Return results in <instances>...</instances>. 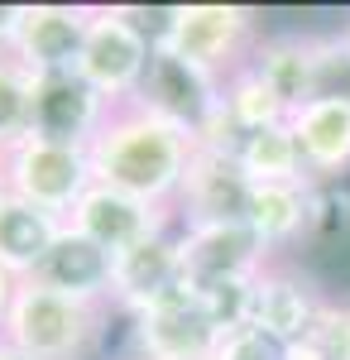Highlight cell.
<instances>
[{"mask_svg": "<svg viewBox=\"0 0 350 360\" xmlns=\"http://www.w3.org/2000/svg\"><path fill=\"white\" fill-rule=\"evenodd\" d=\"M135 360H139V356H135Z\"/></svg>", "mask_w": 350, "mask_h": 360, "instance_id": "d6a6232c", "label": "cell"}, {"mask_svg": "<svg viewBox=\"0 0 350 360\" xmlns=\"http://www.w3.org/2000/svg\"><path fill=\"white\" fill-rule=\"evenodd\" d=\"M326 207L331 202H326V193L317 183H269V188H254L245 221L264 240V250L278 259V250L302 245L326 221Z\"/></svg>", "mask_w": 350, "mask_h": 360, "instance_id": "9a60e30c", "label": "cell"}, {"mask_svg": "<svg viewBox=\"0 0 350 360\" xmlns=\"http://www.w3.org/2000/svg\"><path fill=\"white\" fill-rule=\"evenodd\" d=\"M312 53H317V96L350 101V39H346V29L341 34H312Z\"/></svg>", "mask_w": 350, "mask_h": 360, "instance_id": "603a6c76", "label": "cell"}, {"mask_svg": "<svg viewBox=\"0 0 350 360\" xmlns=\"http://www.w3.org/2000/svg\"><path fill=\"white\" fill-rule=\"evenodd\" d=\"M72 231H82L86 240L106 250V255H125L130 245L149 240V236H163V231H178V212L173 207H154L144 197H130L120 188H106V183H91L82 202L67 217Z\"/></svg>", "mask_w": 350, "mask_h": 360, "instance_id": "52a82bcc", "label": "cell"}, {"mask_svg": "<svg viewBox=\"0 0 350 360\" xmlns=\"http://www.w3.org/2000/svg\"><path fill=\"white\" fill-rule=\"evenodd\" d=\"M259 44V20L245 5H221V0H197V5H173L163 10L159 49L183 58L192 68L212 72V77H231L235 68L249 63Z\"/></svg>", "mask_w": 350, "mask_h": 360, "instance_id": "3957f363", "label": "cell"}, {"mask_svg": "<svg viewBox=\"0 0 350 360\" xmlns=\"http://www.w3.org/2000/svg\"><path fill=\"white\" fill-rule=\"evenodd\" d=\"M0 178L5 193L34 202L48 217H72V207L82 202V193L96 183L91 173V154L86 144H63V139L25 135L5 159H0Z\"/></svg>", "mask_w": 350, "mask_h": 360, "instance_id": "5b68a950", "label": "cell"}, {"mask_svg": "<svg viewBox=\"0 0 350 360\" xmlns=\"http://www.w3.org/2000/svg\"><path fill=\"white\" fill-rule=\"evenodd\" d=\"M235 164L245 168V178L254 188H269V183H312L307 168H302V149H297V135L288 120L245 135L240 149H235Z\"/></svg>", "mask_w": 350, "mask_h": 360, "instance_id": "ffe728a7", "label": "cell"}, {"mask_svg": "<svg viewBox=\"0 0 350 360\" xmlns=\"http://www.w3.org/2000/svg\"><path fill=\"white\" fill-rule=\"evenodd\" d=\"M86 154H91L96 183L144 197L154 207H178V193H183V178L192 168L197 144L178 125H168L159 115H149L144 106L125 101L106 115V125L86 144Z\"/></svg>", "mask_w": 350, "mask_h": 360, "instance_id": "6da1fadb", "label": "cell"}, {"mask_svg": "<svg viewBox=\"0 0 350 360\" xmlns=\"http://www.w3.org/2000/svg\"><path fill=\"white\" fill-rule=\"evenodd\" d=\"M86 25H91V5H48V0L25 5L10 53L20 58L34 77L39 72H67V68H77Z\"/></svg>", "mask_w": 350, "mask_h": 360, "instance_id": "5bb4252c", "label": "cell"}, {"mask_svg": "<svg viewBox=\"0 0 350 360\" xmlns=\"http://www.w3.org/2000/svg\"><path fill=\"white\" fill-rule=\"evenodd\" d=\"M278 360H326V356L312 346V341H293V346H283V356H278Z\"/></svg>", "mask_w": 350, "mask_h": 360, "instance_id": "83f0119b", "label": "cell"}, {"mask_svg": "<svg viewBox=\"0 0 350 360\" xmlns=\"http://www.w3.org/2000/svg\"><path fill=\"white\" fill-rule=\"evenodd\" d=\"M29 115H34V72L5 49L0 53V159L29 135Z\"/></svg>", "mask_w": 350, "mask_h": 360, "instance_id": "7402d4cb", "label": "cell"}, {"mask_svg": "<svg viewBox=\"0 0 350 360\" xmlns=\"http://www.w3.org/2000/svg\"><path fill=\"white\" fill-rule=\"evenodd\" d=\"M0 193H5V178H0Z\"/></svg>", "mask_w": 350, "mask_h": 360, "instance_id": "1f68e13d", "label": "cell"}, {"mask_svg": "<svg viewBox=\"0 0 350 360\" xmlns=\"http://www.w3.org/2000/svg\"><path fill=\"white\" fill-rule=\"evenodd\" d=\"M307 341H312L326 360H350V303L326 298L322 312H317V322H312V332H307Z\"/></svg>", "mask_w": 350, "mask_h": 360, "instance_id": "d4e9b609", "label": "cell"}, {"mask_svg": "<svg viewBox=\"0 0 350 360\" xmlns=\"http://www.w3.org/2000/svg\"><path fill=\"white\" fill-rule=\"evenodd\" d=\"M159 44V29L149 20H139L125 5H91V25L82 39L77 72L106 96L110 106L135 101L139 82L149 72V58Z\"/></svg>", "mask_w": 350, "mask_h": 360, "instance_id": "277c9868", "label": "cell"}, {"mask_svg": "<svg viewBox=\"0 0 350 360\" xmlns=\"http://www.w3.org/2000/svg\"><path fill=\"white\" fill-rule=\"evenodd\" d=\"M0 360H20V356H15V351H10V346H5V341H0Z\"/></svg>", "mask_w": 350, "mask_h": 360, "instance_id": "f546056e", "label": "cell"}, {"mask_svg": "<svg viewBox=\"0 0 350 360\" xmlns=\"http://www.w3.org/2000/svg\"><path fill=\"white\" fill-rule=\"evenodd\" d=\"M249 68L264 77L273 96L297 111L317 96V53H312V34H264L249 53Z\"/></svg>", "mask_w": 350, "mask_h": 360, "instance_id": "d6986e66", "label": "cell"}, {"mask_svg": "<svg viewBox=\"0 0 350 360\" xmlns=\"http://www.w3.org/2000/svg\"><path fill=\"white\" fill-rule=\"evenodd\" d=\"M202 307H207V317H212L221 336L235 332L249 322V293H254V278H231V283H212V288H192Z\"/></svg>", "mask_w": 350, "mask_h": 360, "instance_id": "cb8c5ba5", "label": "cell"}, {"mask_svg": "<svg viewBox=\"0 0 350 360\" xmlns=\"http://www.w3.org/2000/svg\"><path fill=\"white\" fill-rule=\"evenodd\" d=\"M63 217L39 212L34 202L15 193H0V269L10 278H34V269L44 264V255L53 250V240L63 236Z\"/></svg>", "mask_w": 350, "mask_h": 360, "instance_id": "ac0fdd59", "label": "cell"}, {"mask_svg": "<svg viewBox=\"0 0 350 360\" xmlns=\"http://www.w3.org/2000/svg\"><path fill=\"white\" fill-rule=\"evenodd\" d=\"M178 288H188L183 255H178V231L149 236V240L130 245L125 255H115V264H110V307L125 312V317L159 307Z\"/></svg>", "mask_w": 350, "mask_h": 360, "instance_id": "8fae6325", "label": "cell"}, {"mask_svg": "<svg viewBox=\"0 0 350 360\" xmlns=\"http://www.w3.org/2000/svg\"><path fill=\"white\" fill-rule=\"evenodd\" d=\"M178 255H183L188 288H212V283H231V278H259L273 264V255L249 231V221L178 226Z\"/></svg>", "mask_w": 350, "mask_h": 360, "instance_id": "8992f818", "label": "cell"}, {"mask_svg": "<svg viewBox=\"0 0 350 360\" xmlns=\"http://www.w3.org/2000/svg\"><path fill=\"white\" fill-rule=\"evenodd\" d=\"M283 356V346H273L264 332H254V327H235V332L221 336V346H216L212 360H278Z\"/></svg>", "mask_w": 350, "mask_h": 360, "instance_id": "484cf974", "label": "cell"}, {"mask_svg": "<svg viewBox=\"0 0 350 360\" xmlns=\"http://www.w3.org/2000/svg\"><path fill=\"white\" fill-rule=\"evenodd\" d=\"M15 288H20V278H10L5 269H0V327H5V312H10V303H15Z\"/></svg>", "mask_w": 350, "mask_h": 360, "instance_id": "f1b7e54d", "label": "cell"}, {"mask_svg": "<svg viewBox=\"0 0 350 360\" xmlns=\"http://www.w3.org/2000/svg\"><path fill=\"white\" fill-rule=\"evenodd\" d=\"M130 336L139 360H212L221 346V327L207 317L192 288H178L159 307L130 317Z\"/></svg>", "mask_w": 350, "mask_h": 360, "instance_id": "9c48e42d", "label": "cell"}, {"mask_svg": "<svg viewBox=\"0 0 350 360\" xmlns=\"http://www.w3.org/2000/svg\"><path fill=\"white\" fill-rule=\"evenodd\" d=\"M20 10L25 5H0V53L15 44V29H20Z\"/></svg>", "mask_w": 350, "mask_h": 360, "instance_id": "4316f807", "label": "cell"}, {"mask_svg": "<svg viewBox=\"0 0 350 360\" xmlns=\"http://www.w3.org/2000/svg\"><path fill=\"white\" fill-rule=\"evenodd\" d=\"M110 264H115V255H106L96 240H86L82 231L63 226L53 250L34 269V283L53 288L63 298H77V303H106L110 307Z\"/></svg>", "mask_w": 350, "mask_h": 360, "instance_id": "e0dca14e", "label": "cell"}, {"mask_svg": "<svg viewBox=\"0 0 350 360\" xmlns=\"http://www.w3.org/2000/svg\"><path fill=\"white\" fill-rule=\"evenodd\" d=\"M249 197H254V183L245 178L235 154H207V149H197L173 212H178V226L245 221L249 217Z\"/></svg>", "mask_w": 350, "mask_h": 360, "instance_id": "4fadbf2b", "label": "cell"}, {"mask_svg": "<svg viewBox=\"0 0 350 360\" xmlns=\"http://www.w3.org/2000/svg\"><path fill=\"white\" fill-rule=\"evenodd\" d=\"M288 125H293L297 149H302V168L317 188L350 178V101L317 96V101L297 106L288 115Z\"/></svg>", "mask_w": 350, "mask_h": 360, "instance_id": "2e32d148", "label": "cell"}, {"mask_svg": "<svg viewBox=\"0 0 350 360\" xmlns=\"http://www.w3.org/2000/svg\"><path fill=\"white\" fill-rule=\"evenodd\" d=\"M346 39H350V20H346Z\"/></svg>", "mask_w": 350, "mask_h": 360, "instance_id": "4dcf8cb0", "label": "cell"}, {"mask_svg": "<svg viewBox=\"0 0 350 360\" xmlns=\"http://www.w3.org/2000/svg\"><path fill=\"white\" fill-rule=\"evenodd\" d=\"M110 111H115V106L82 77L77 68H67V72H39V77H34L29 135L63 139V144H91Z\"/></svg>", "mask_w": 350, "mask_h": 360, "instance_id": "30bf717a", "label": "cell"}, {"mask_svg": "<svg viewBox=\"0 0 350 360\" xmlns=\"http://www.w3.org/2000/svg\"><path fill=\"white\" fill-rule=\"evenodd\" d=\"M110 327L106 303H77L25 278L5 312L0 341L20 360H86Z\"/></svg>", "mask_w": 350, "mask_h": 360, "instance_id": "7a4b0ae2", "label": "cell"}, {"mask_svg": "<svg viewBox=\"0 0 350 360\" xmlns=\"http://www.w3.org/2000/svg\"><path fill=\"white\" fill-rule=\"evenodd\" d=\"M322 303H326V293L312 283V278H302L297 269H288V264L273 259L269 269L254 278L249 322H245V327L264 332L273 346H293V341H307Z\"/></svg>", "mask_w": 350, "mask_h": 360, "instance_id": "7c38bea8", "label": "cell"}, {"mask_svg": "<svg viewBox=\"0 0 350 360\" xmlns=\"http://www.w3.org/2000/svg\"><path fill=\"white\" fill-rule=\"evenodd\" d=\"M221 106L231 111V120L240 125L245 135H254V130H269V125H283L288 120V106L273 96L269 86H264V77L245 63V68H235L226 82H221Z\"/></svg>", "mask_w": 350, "mask_h": 360, "instance_id": "44dd1931", "label": "cell"}, {"mask_svg": "<svg viewBox=\"0 0 350 360\" xmlns=\"http://www.w3.org/2000/svg\"><path fill=\"white\" fill-rule=\"evenodd\" d=\"M135 106H144L149 115H159L168 125H178L183 135L197 139V130L207 125V115L221 106V77L192 68L183 58H173L168 49L154 44V58H149V72L135 91Z\"/></svg>", "mask_w": 350, "mask_h": 360, "instance_id": "ba28073f", "label": "cell"}]
</instances>
